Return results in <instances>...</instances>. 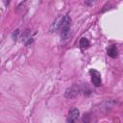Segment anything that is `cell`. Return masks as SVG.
Masks as SVG:
<instances>
[{
    "label": "cell",
    "mask_w": 123,
    "mask_h": 123,
    "mask_svg": "<svg viewBox=\"0 0 123 123\" xmlns=\"http://www.w3.org/2000/svg\"><path fill=\"white\" fill-rule=\"evenodd\" d=\"M89 74L91 76V82L93 83V85L95 86H101L102 84V81H101V74L95 70V69H90L89 70Z\"/></svg>",
    "instance_id": "obj_1"
},
{
    "label": "cell",
    "mask_w": 123,
    "mask_h": 123,
    "mask_svg": "<svg viewBox=\"0 0 123 123\" xmlns=\"http://www.w3.org/2000/svg\"><path fill=\"white\" fill-rule=\"evenodd\" d=\"M79 115H80V111H79L77 108L73 107V108L69 111L68 117H67L66 121H67V122H75V121L78 119Z\"/></svg>",
    "instance_id": "obj_2"
},
{
    "label": "cell",
    "mask_w": 123,
    "mask_h": 123,
    "mask_svg": "<svg viewBox=\"0 0 123 123\" xmlns=\"http://www.w3.org/2000/svg\"><path fill=\"white\" fill-rule=\"evenodd\" d=\"M78 93H79V88L76 86H71V87L66 89L65 97L68 98V99H73L78 95Z\"/></svg>",
    "instance_id": "obj_3"
},
{
    "label": "cell",
    "mask_w": 123,
    "mask_h": 123,
    "mask_svg": "<svg viewBox=\"0 0 123 123\" xmlns=\"http://www.w3.org/2000/svg\"><path fill=\"white\" fill-rule=\"evenodd\" d=\"M107 54L112 58V59H115L117 57V54H118V51H117V48L115 45H111L108 49H107Z\"/></svg>",
    "instance_id": "obj_4"
},
{
    "label": "cell",
    "mask_w": 123,
    "mask_h": 123,
    "mask_svg": "<svg viewBox=\"0 0 123 123\" xmlns=\"http://www.w3.org/2000/svg\"><path fill=\"white\" fill-rule=\"evenodd\" d=\"M23 41H24V44H25L26 46L33 42V37H32L31 33H30L29 30H26L25 34L23 35Z\"/></svg>",
    "instance_id": "obj_5"
},
{
    "label": "cell",
    "mask_w": 123,
    "mask_h": 123,
    "mask_svg": "<svg viewBox=\"0 0 123 123\" xmlns=\"http://www.w3.org/2000/svg\"><path fill=\"white\" fill-rule=\"evenodd\" d=\"M79 44H80V47H82V48H86V47L89 46V41H88L87 38H86V37H82V38L80 39Z\"/></svg>",
    "instance_id": "obj_6"
},
{
    "label": "cell",
    "mask_w": 123,
    "mask_h": 123,
    "mask_svg": "<svg viewBox=\"0 0 123 123\" xmlns=\"http://www.w3.org/2000/svg\"><path fill=\"white\" fill-rule=\"evenodd\" d=\"M19 34H20L19 29H16V30L12 34V39H13V40H16L17 37H18V36H19Z\"/></svg>",
    "instance_id": "obj_7"
},
{
    "label": "cell",
    "mask_w": 123,
    "mask_h": 123,
    "mask_svg": "<svg viewBox=\"0 0 123 123\" xmlns=\"http://www.w3.org/2000/svg\"><path fill=\"white\" fill-rule=\"evenodd\" d=\"M93 2H94V0H85V3H86L87 6H91V5L93 4Z\"/></svg>",
    "instance_id": "obj_8"
},
{
    "label": "cell",
    "mask_w": 123,
    "mask_h": 123,
    "mask_svg": "<svg viewBox=\"0 0 123 123\" xmlns=\"http://www.w3.org/2000/svg\"><path fill=\"white\" fill-rule=\"evenodd\" d=\"M4 2H5V5H6V6H9V4H10L11 0H4Z\"/></svg>",
    "instance_id": "obj_9"
}]
</instances>
